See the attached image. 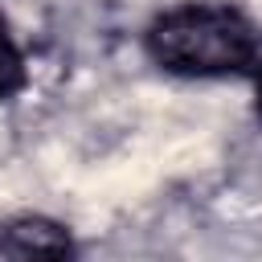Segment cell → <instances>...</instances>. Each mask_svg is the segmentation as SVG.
<instances>
[{
  "label": "cell",
  "instance_id": "277c9868",
  "mask_svg": "<svg viewBox=\"0 0 262 262\" xmlns=\"http://www.w3.org/2000/svg\"><path fill=\"white\" fill-rule=\"evenodd\" d=\"M250 86H254V115H258V123H262V61L250 70Z\"/></svg>",
  "mask_w": 262,
  "mask_h": 262
},
{
  "label": "cell",
  "instance_id": "7a4b0ae2",
  "mask_svg": "<svg viewBox=\"0 0 262 262\" xmlns=\"http://www.w3.org/2000/svg\"><path fill=\"white\" fill-rule=\"evenodd\" d=\"M0 254L4 258H66L78 254L70 225L45 213H16L0 221Z\"/></svg>",
  "mask_w": 262,
  "mask_h": 262
},
{
  "label": "cell",
  "instance_id": "6da1fadb",
  "mask_svg": "<svg viewBox=\"0 0 262 262\" xmlns=\"http://www.w3.org/2000/svg\"><path fill=\"white\" fill-rule=\"evenodd\" d=\"M143 53L172 78H250L262 61V29L229 0H184L143 25Z\"/></svg>",
  "mask_w": 262,
  "mask_h": 262
},
{
  "label": "cell",
  "instance_id": "3957f363",
  "mask_svg": "<svg viewBox=\"0 0 262 262\" xmlns=\"http://www.w3.org/2000/svg\"><path fill=\"white\" fill-rule=\"evenodd\" d=\"M25 90H29V61H25V49L12 37L8 16L0 12V102L16 98Z\"/></svg>",
  "mask_w": 262,
  "mask_h": 262
}]
</instances>
